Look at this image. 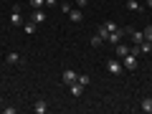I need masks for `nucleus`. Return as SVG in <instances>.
Segmentation results:
<instances>
[{"mask_svg": "<svg viewBox=\"0 0 152 114\" xmlns=\"http://www.w3.org/2000/svg\"><path fill=\"white\" fill-rule=\"evenodd\" d=\"M107 71H109V74H114V76H119L122 71H124V66H122L119 58H109L107 61Z\"/></svg>", "mask_w": 152, "mask_h": 114, "instance_id": "nucleus-1", "label": "nucleus"}, {"mask_svg": "<svg viewBox=\"0 0 152 114\" xmlns=\"http://www.w3.org/2000/svg\"><path fill=\"white\" fill-rule=\"evenodd\" d=\"M124 33L132 38V41H134V46H140L142 41H145V33H142V31H134V28H129V26L124 28Z\"/></svg>", "mask_w": 152, "mask_h": 114, "instance_id": "nucleus-2", "label": "nucleus"}, {"mask_svg": "<svg viewBox=\"0 0 152 114\" xmlns=\"http://www.w3.org/2000/svg\"><path fill=\"white\" fill-rule=\"evenodd\" d=\"M31 20L36 23V26H38V23H43V20H46V13H43V8H33V13H31Z\"/></svg>", "mask_w": 152, "mask_h": 114, "instance_id": "nucleus-3", "label": "nucleus"}, {"mask_svg": "<svg viewBox=\"0 0 152 114\" xmlns=\"http://www.w3.org/2000/svg\"><path fill=\"white\" fill-rule=\"evenodd\" d=\"M122 36H124V31H119V28H117V31H112L109 33V38H107V43H112V46H117L122 41Z\"/></svg>", "mask_w": 152, "mask_h": 114, "instance_id": "nucleus-4", "label": "nucleus"}, {"mask_svg": "<svg viewBox=\"0 0 152 114\" xmlns=\"http://www.w3.org/2000/svg\"><path fill=\"white\" fill-rule=\"evenodd\" d=\"M69 91H71V96H74V99H79L84 94V86L79 81H74V84H69Z\"/></svg>", "mask_w": 152, "mask_h": 114, "instance_id": "nucleus-5", "label": "nucleus"}, {"mask_svg": "<svg viewBox=\"0 0 152 114\" xmlns=\"http://www.w3.org/2000/svg\"><path fill=\"white\" fill-rule=\"evenodd\" d=\"M76 76H79V74H76V71L66 69L64 74H61V79H64V84H74V81H76Z\"/></svg>", "mask_w": 152, "mask_h": 114, "instance_id": "nucleus-6", "label": "nucleus"}, {"mask_svg": "<svg viewBox=\"0 0 152 114\" xmlns=\"http://www.w3.org/2000/svg\"><path fill=\"white\" fill-rule=\"evenodd\" d=\"M33 112H36V114H46V112H48V104H46L43 99H38V102L33 104Z\"/></svg>", "mask_w": 152, "mask_h": 114, "instance_id": "nucleus-7", "label": "nucleus"}, {"mask_svg": "<svg viewBox=\"0 0 152 114\" xmlns=\"http://www.w3.org/2000/svg\"><path fill=\"white\" fill-rule=\"evenodd\" d=\"M69 18H71L74 23H81V20H84V13H81V8H71Z\"/></svg>", "mask_w": 152, "mask_h": 114, "instance_id": "nucleus-8", "label": "nucleus"}, {"mask_svg": "<svg viewBox=\"0 0 152 114\" xmlns=\"http://www.w3.org/2000/svg\"><path fill=\"white\" fill-rule=\"evenodd\" d=\"M140 109H142V112H147V114H152V96H145V99H142V102H140Z\"/></svg>", "mask_w": 152, "mask_h": 114, "instance_id": "nucleus-9", "label": "nucleus"}, {"mask_svg": "<svg viewBox=\"0 0 152 114\" xmlns=\"http://www.w3.org/2000/svg\"><path fill=\"white\" fill-rule=\"evenodd\" d=\"M10 23H13V26H23L26 20H23V15H20L18 10H13V13H10Z\"/></svg>", "mask_w": 152, "mask_h": 114, "instance_id": "nucleus-10", "label": "nucleus"}, {"mask_svg": "<svg viewBox=\"0 0 152 114\" xmlns=\"http://www.w3.org/2000/svg\"><path fill=\"white\" fill-rule=\"evenodd\" d=\"M114 48H117V56H119V58H124V56H127V53H129V51H132L129 46H122V43H117V46H114Z\"/></svg>", "mask_w": 152, "mask_h": 114, "instance_id": "nucleus-11", "label": "nucleus"}, {"mask_svg": "<svg viewBox=\"0 0 152 114\" xmlns=\"http://www.w3.org/2000/svg\"><path fill=\"white\" fill-rule=\"evenodd\" d=\"M5 61L8 64H20V53H18V51H10V53L5 56Z\"/></svg>", "mask_w": 152, "mask_h": 114, "instance_id": "nucleus-12", "label": "nucleus"}, {"mask_svg": "<svg viewBox=\"0 0 152 114\" xmlns=\"http://www.w3.org/2000/svg\"><path fill=\"white\" fill-rule=\"evenodd\" d=\"M127 10H132V13H140V10H142V5L137 3V0H127Z\"/></svg>", "mask_w": 152, "mask_h": 114, "instance_id": "nucleus-13", "label": "nucleus"}, {"mask_svg": "<svg viewBox=\"0 0 152 114\" xmlns=\"http://www.w3.org/2000/svg\"><path fill=\"white\" fill-rule=\"evenodd\" d=\"M76 81L81 84V86H89V81H91V76H89V74H79V76H76Z\"/></svg>", "mask_w": 152, "mask_h": 114, "instance_id": "nucleus-14", "label": "nucleus"}, {"mask_svg": "<svg viewBox=\"0 0 152 114\" xmlns=\"http://www.w3.org/2000/svg\"><path fill=\"white\" fill-rule=\"evenodd\" d=\"M140 53H152V43L150 41H142L140 43Z\"/></svg>", "mask_w": 152, "mask_h": 114, "instance_id": "nucleus-15", "label": "nucleus"}, {"mask_svg": "<svg viewBox=\"0 0 152 114\" xmlns=\"http://www.w3.org/2000/svg\"><path fill=\"white\" fill-rule=\"evenodd\" d=\"M96 36L102 38L104 43H107V38H109V31H107V28H104V26H99V31H96Z\"/></svg>", "mask_w": 152, "mask_h": 114, "instance_id": "nucleus-16", "label": "nucleus"}, {"mask_svg": "<svg viewBox=\"0 0 152 114\" xmlns=\"http://www.w3.org/2000/svg\"><path fill=\"white\" fill-rule=\"evenodd\" d=\"M23 31H26L28 36H31V33L36 31V23H33V20H28V23H23Z\"/></svg>", "mask_w": 152, "mask_h": 114, "instance_id": "nucleus-17", "label": "nucleus"}, {"mask_svg": "<svg viewBox=\"0 0 152 114\" xmlns=\"http://www.w3.org/2000/svg\"><path fill=\"white\" fill-rule=\"evenodd\" d=\"M102 26H104V28H107V31H109V33H112V31H117V23H114V20H104V23H102Z\"/></svg>", "mask_w": 152, "mask_h": 114, "instance_id": "nucleus-18", "label": "nucleus"}, {"mask_svg": "<svg viewBox=\"0 0 152 114\" xmlns=\"http://www.w3.org/2000/svg\"><path fill=\"white\" fill-rule=\"evenodd\" d=\"M142 33H145V41H150V43H152V26H147Z\"/></svg>", "mask_w": 152, "mask_h": 114, "instance_id": "nucleus-19", "label": "nucleus"}, {"mask_svg": "<svg viewBox=\"0 0 152 114\" xmlns=\"http://www.w3.org/2000/svg\"><path fill=\"white\" fill-rule=\"evenodd\" d=\"M33 8H46V0H31Z\"/></svg>", "mask_w": 152, "mask_h": 114, "instance_id": "nucleus-20", "label": "nucleus"}, {"mask_svg": "<svg viewBox=\"0 0 152 114\" xmlns=\"http://www.w3.org/2000/svg\"><path fill=\"white\" fill-rule=\"evenodd\" d=\"M102 43H104V41H102L99 36H94V38H91V46H102Z\"/></svg>", "mask_w": 152, "mask_h": 114, "instance_id": "nucleus-21", "label": "nucleus"}, {"mask_svg": "<svg viewBox=\"0 0 152 114\" xmlns=\"http://www.w3.org/2000/svg\"><path fill=\"white\" fill-rule=\"evenodd\" d=\"M61 10H64V13H71V3H61Z\"/></svg>", "mask_w": 152, "mask_h": 114, "instance_id": "nucleus-22", "label": "nucleus"}, {"mask_svg": "<svg viewBox=\"0 0 152 114\" xmlns=\"http://www.w3.org/2000/svg\"><path fill=\"white\" fill-rule=\"evenodd\" d=\"M86 3H89V0H76V8H84Z\"/></svg>", "mask_w": 152, "mask_h": 114, "instance_id": "nucleus-23", "label": "nucleus"}]
</instances>
